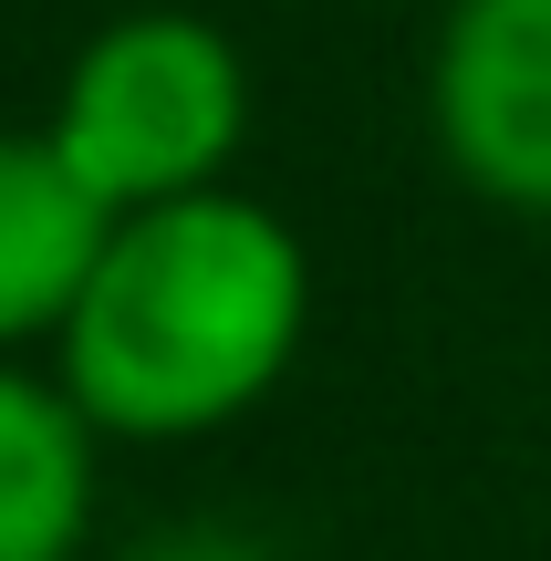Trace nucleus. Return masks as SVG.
<instances>
[{"mask_svg":"<svg viewBox=\"0 0 551 561\" xmlns=\"http://www.w3.org/2000/svg\"><path fill=\"white\" fill-rule=\"evenodd\" d=\"M312 322V261L282 208L240 187L136 208L104 229V261L62 312V396L94 437L177 447L250 416L291 375Z\"/></svg>","mask_w":551,"mask_h":561,"instance_id":"f257e3e1","label":"nucleus"},{"mask_svg":"<svg viewBox=\"0 0 551 561\" xmlns=\"http://www.w3.org/2000/svg\"><path fill=\"white\" fill-rule=\"evenodd\" d=\"M42 136L115 219H136V208L198 198V187L229 178V157L250 136V73L219 21L125 11L73 53Z\"/></svg>","mask_w":551,"mask_h":561,"instance_id":"f03ea898","label":"nucleus"},{"mask_svg":"<svg viewBox=\"0 0 551 561\" xmlns=\"http://www.w3.org/2000/svg\"><path fill=\"white\" fill-rule=\"evenodd\" d=\"M427 125L458 187L551 219V0H448L427 53Z\"/></svg>","mask_w":551,"mask_h":561,"instance_id":"7ed1b4c3","label":"nucleus"},{"mask_svg":"<svg viewBox=\"0 0 551 561\" xmlns=\"http://www.w3.org/2000/svg\"><path fill=\"white\" fill-rule=\"evenodd\" d=\"M115 208L53 157V136H0V354L62 333L83 280L104 261Z\"/></svg>","mask_w":551,"mask_h":561,"instance_id":"20e7f679","label":"nucleus"},{"mask_svg":"<svg viewBox=\"0 0 551 561\" xmlns=\"http://www.w3.org/2000/svg\"><path fill=\"white\" fill-rule=\"evenodd\" d=\"M94 520V426L62 385L0 364V561H73Z\"/></svg>","mask_w":551,"mask_h":561,"instance_id":"39448f33","label":"nucleus"}]
</instances>
